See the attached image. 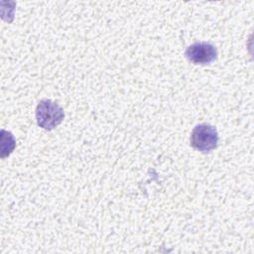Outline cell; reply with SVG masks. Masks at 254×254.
<instances>
[{
	"instance_id": "1",
	"label": "cell",
	"mask_w": 254,
	"mask_h": 254,
	"mask_svg": "<svg viewBox=\"0 0 254 254\" xmlns=\"http://www.w3.org/2000/svg\"><path fill=\"white\" fill-rule=\"evenodd\" d=\"M36 118L40 127L46 130H53L63 122L64 112L58 103L51 99H43L37 105Z\"/></svg>"
},
{
	"instance_id": "2",
	"label": "cell",
	"mask_w": 254,
	"mask_h": 254,
	"mask_svg": "<svg viewBox=\"0 0 254 254\" xmlns=\"http://www.w3.org/2000/svg\"><path fill=\"white\" fill-rule=\"evenodd\" d=\"M218 133L215 127L209 124L196 125L190 134V145L201 153H208L216 148Z\"/></svg>"
},
{
	"instance_id": "3",
	"label": "cell",
	"mask_w": 254,
	"mask_h": 254,
	"mask_svg": "<svg viewBox=\"0 0 254 254\" xmlns=\"http://www.w3.org/2000/svg\"><path fill=\"white\" fill-rule=\"evenodd\" d=\"M187 59L194 64H209L217 58L216 48L206 42H198L188 47L185 53Z\"/></svg>"
}]
</instances>
